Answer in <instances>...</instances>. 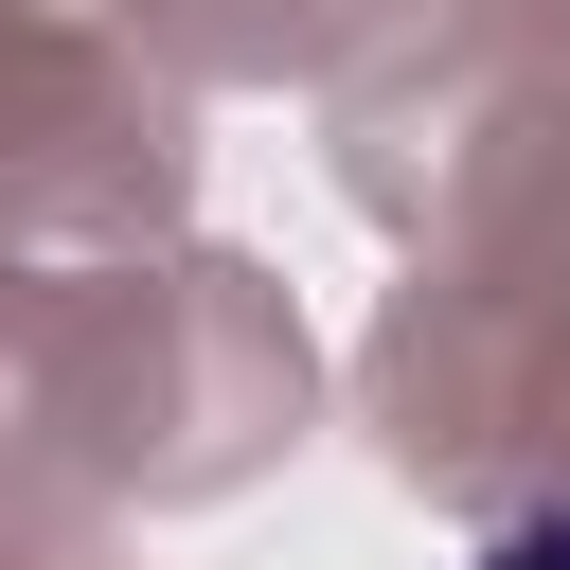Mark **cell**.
Instances as JSON below:
<instances>
[{"mask_svg": "<svg viewBox=\"0 0 570 570\" xmlns=\"http://www.w3.org/2000/svg\"><path fill=\"white\" fill-rule=\"evenodd\" d=\"M481 570H570V499H534V517H517V534H499Z\"/></svg>", "mask_w": 570, "mask_h": 570, "instance_id": "cell-1", "label": "cell"}]
</instances>
